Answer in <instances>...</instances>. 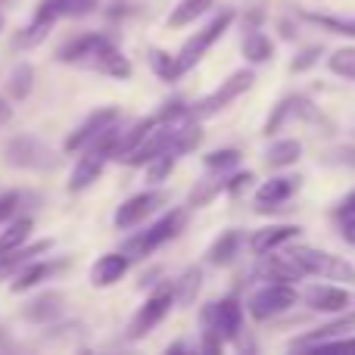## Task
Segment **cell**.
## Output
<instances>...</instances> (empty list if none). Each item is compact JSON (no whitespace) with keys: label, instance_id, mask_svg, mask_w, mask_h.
I'll return each mask as SVG.
<instances>
[{"label":"cell","instance_id":"6da1fadb","mask_svg":"<svg viewBox=\"0 0 355 355\" xmlns=\"http://www.w3.org/2000/svg\"><path fill=\"white\" fill-rule=\"evenodd\" d=\"M60 62L78 69H91V72L110 75V78H128L131 75V62L122 56V50L110 41L106 35H81L75 41H69L60 50Z\"/></svg>","mask_w":355,"mask_h":355},{"label":"cell","instance_id":"7a4b0ae2","mask_svg":"<svg viewBox=\"0 0 355 355\" xmlns=\"http://www.w3.org/2000/svg\"><path fill=\"white\" fill-rule=\"evenodd\" d=\"M184 221H187V212H184V209H172V212H166L159 221H153L147 231H137L135 237L125 240L122 252H125L128 259H144V256H150V252H156L162 243H168L172 237H178V234H181Z\"/></svg>","mask_w":355,"mask_h":355},{"label":"cell","instance_id":"3957f363","mask_svg":"<svg viewBox=\"0 0 355 355\" xmlns=\"http://www.w3.org/2000/svg\"><path fill=\"white\" fill-rule=\"evenodd\" d=\"M296 262V268L302 275L312 277H324V281H355V268L349 262H343L340 256H331L324 250H312V246H293L287 252Z\"/></svg>","mask_w":355,"mask_h":355},{"label":"cell","instance_id":"277c9868","mask_svg":"<svg viewBox=\"0 0 355 355\" xmlns=\"http://www.w3.org/2000/svg\"><path fill=\"white\" fill-rule=\"evenodd\" d=\"M252 81H256V75H252L250 69H243V72H234L231 78H227L215 94H209V97H202V100H196V103H190V106H187V119L200 122V119H209V116H215V112H221L227 103H234V100H237L243 91H250Z\"/></svg>","mask_w":355,"mask_h":355},{"label":"cell","instance_id":"5b68a950","mask_svg":"<svg viewBox=\"0 0 355 355\" xmlns=\"http://www.w3.org/2000/svg\"><path fill=\"white\" fill-rule=\"evenodd\" d=\"M202 331H212L221 337V343L237 340L243 331V306L237 296H225L221 302L202 309Z\"/></svg>","mask_w":355,"mask_h":355},{"label":"cell","instance_id":"8992f818","mask_svg":"<svg viewBox=\"0 0 355 355\" xmlns=\"http://www.w3.org/2000/svg\"><path fill=\"white\" fill-rule=\"evenodd\" d=\"M6 166L28 168V172H47V168L56 166V156L50 153L37 137L22 135V137H12V141L6 144Z\"/></svg>","mask_w":355,"mask_h":355},{"label":"cell","instance_id":"52a82bcc","mask_svg":"<svg viewBox=\"0 0 355 355\" xmlns=\"http://www.w3.org/2000/svg\"><path fill=\"white\" fill-rule=\"evenodd\" d=\"M231 22H234V12H221V16H215V22L212 25H206V28L200 31V35H193L187 44L181 47V53L175 56V62H178V69L181 72H190V69L196 66V62L206 56V50L212 47L215 41H218L221 35H225L227 28H231Z\"/></svg>","mask_w":355,"mask_h":355},{"label":"cell","instance_id":"ba28073f","mask_svg":"<svg viewBox=\"0 0 355 355\" xmlns=\"http://www.w3.org/2000/svg\"><path fill=\"white\" fill-rule=\"evenodd\" d=\"M62 16H69L66 0H41L35 10V19L28 22V28H22V35L16 37V47H35L47 37V31L60 22Z\"/></svg>","mask_w":355,"mask_h":355},{"label":"cell","instance_id":"9c48e42d","mask_svg":"<svg viewBox=\"0 0 355 355\" xmlns=\"http://www.w3.org/2000/svg\"><path fill=\"white\" fill-rule=\"evenodd\" d=\"M290 306H296V290L290 284H268V287L256 290L250 300V315L259 321H268L275 315L287 312Z\"/></svg>","mask_w":355,"mask_h":355},{"label":"cell","instance_id":"30bf717a","mask_svg":"<svg viewBox=\"0 0 355 355\" xmlns=\"http://www.w3.org/2000/svg\"><path fill=\"white\" fill-rule=\"evenodd\" d=\"M175 306V296H172V287H159L147 302L141 306V312L135 315V321L128 324V340H137V337H147L156 324L168 315V309Z\"/></svg>","mask_w":355,"mask_h":355},{"label":"cell","instance_id":"8fae6325","mask_svg":"<svg viewBox=\"0 0 355 355\" xmlns=\"http://www.w3.org/2000/svg\"><path fill=\"white\" fill-rule=\"evenodd\" d=\"M168 196L162 193V190H147V193H137L131 196V200H125L122 206H119L116 212V227H122V231H128V227H137L147 215H153L156 209H162V202H166Z\"/></svg>","mask_w":355,"mask_h":355},{"label":"cell","instance_id":"7c38bea8","mask_svg":"<svg viewBox=\"0 0 355 355\" xmlns=\"http://www.w3.org/2000/svg\"><path fill=\"white\" fill-rule=\"evenodd\" d=\"M112 122H119V110H116V106H106V110L91 112V116H87L85 122H81L78 128H75L72 135L66 137V150H69V153H75V150H85L87 144H91L94 137H100V131H106Z\"/></svg>","mask_w":355,"mask_h":355},{"label":"cell","instance_id":"4fadbf2b","mask_svg":"<svg viewBox=\"0 0 355 355\" xmlns=\"http://www.w3.org/2000/svg\"><path fill=\"white\" fill-rule=\"evenodd\" d=\"M106 159H110V156H106V150L85 147V156L78 159V166L72 168V178H69V190H72V193H81L85 187H91V184L100 178V172H103Z\"/></svg>","mask_w":355,"mask_h":355},{"label":"cell","instance_id":"5bb4252c","mask_svg":"<svg viewBox=\"0 0 355 355\" xmlns=\"http://www.w3.org/2000/svg\"><path fill=\"white\" fill-rule=\"evenodd\" d=\"M300 184H302L300 175H277V178H268V181L259 187V193H256L259 209H271V206H281V202H287L290 196L300 190Z\"/></svg>","mask_w":355,"mask_h":355},{"label":"cell","instance_id":"9a60e30c","mask_svg":"<svg viewBox=\"0 0 355 355\" xmlns=\"http://www.w3.org/2000/svg\"><path fill=\"white\" fill-rule=\"evenodd\" d=\"M306 116H312V103L306 97H300V94H290V97H284L275 106L268 125H265V135H277L284 125H290L293 119H306Z\"/></svg>","mask_w":355,"mask_h":355},{"label":"cell","instance_id":"2e32d148","mask_svg":"<svg viewBox=\"0 0 355 355\" xmlns=\"http://www.w3.org/2000/svg\"><path fill=\"white\" fill-rule=\"evenodd\" d=\"M131 259L125 252H106L97 259V265L91 268V284L94 287H112L116 281H122L125 271H128Z\"/></svg>","mask_w":355,"mask_h":355},{"label":"cell","instance_id":"e0dca14e","mask_svg":"<svg viewBox=\"0 0 355 355\" xmlns=\"http://www.w3.org/2000/svg\"><path fill=\"white\" fill-rule=\"evenodd\" d=\"M300 231H302L300 225H271V227H262V231L252 234L250 250L256 252V256H268V252H275L281 243L300 237Z\"/></svg>","mask_w":355,"mask_h":355},{"label":"cell","instance_id":"ac0fdd59","mask_svg":"<svg viewBox=\"0 0 355 355\" xmlns=\"http://www.w3.org/2000/svg\"><path fill=\"white\" fill-rule=\"evenodd\" d=\"M355 327V312H340V318L337 321H331V324H324V327H318V331H312V334H306V337H300L293 343V349H321V346L327 343V340H334V337H340V334H346V331H352Z\"/></svg>","mask_w":355,"mask_h":355},{"label":"cell","instance_id":"d6986e66","mask_svg":"<svg viewBox=\"0 0 355 355\" xmlns=\"http://www.w3.org/2000/svg\"><path fill=\"white\" fill-rule=\"evenodd\" d=\"M306 300H309V306H312L315 312L340 315V312H346V309H349L352 296H349V290H343V287H312L306 293Z\"/></svg>","mask_w":355,"mask_h":355},{"label":"cell","instance_id":"ffe728a7","mask_svg":"<svg viewBox=\"0 0 355 355\" xmlns=\"http://www.w3.org/2000/svg\"><path fill=\"white\" fill-rule=\"evenodd\" d=\"M60 268H62V262H25V268L16 271V277H12L10 290L12 293H25V290L37 287L41 281H47V277Z\"/></svg>","mask_w":355,"mask_h":355},{"label":"cell","instance_id":"44dd1931","mask_svg":"<svg viewBox=\"0 0 355 355\" xmlns=\"http://www.w3.org/2000/svg\"><path fill=\"white\" fill-rule=\"evenodd\" d=\"M62 315V296L60 293H41L37 300H31L28 306L22 309V318L28 321H37V324H44V321H53Z\"/></svg>","mask_w":355,"mask_h":355},{"label":"cell","instance_id":"7402d4cb","mask_svg":"<svg viewBox=\"0 0 355 355\" xmlns=\"http://www.w3.org/2000/svg\"><path fill=\"white\" fill-rule=\"evenodd\" d=\"M31 227H35V221H31L28 215H22V218H10V225L0 231V252L19 250V246L31 237Z\"/></svg>","mask_w":355,"mask_h":355},{"label":"cell","instance_id":"603a6c76","mask_svg":"<svg viewBox=\"0 0 355 355\" xmlns=\"http://www.w3.org/2000/svg\"><path fill=\"white\" fill-rule=\"evenodd\" d=\"M212 3L215 0H181L172 10V16H168V25H172V28H184V25L196 22L202 12L212 10Z\"/></svg>","mask_w":355,"mask_h":355},{"label":"cell","instance_id":"cb8c5ba5","mask_svg":"<svg viewBox=\"0 0 355 355\" xmlns=\"http://www.w3.org/2000/svg\"><path fill=\"white\" fill-rule=\"evenodd\" d=\"M31 87H35V69L28 62H19L10 72V78H6V94L12 100H25L31 94Z\"/></svg>","mask_w":355,"mask_h":355},{"label":"cell","instance_id":"d4e9b609","mask_svg":"<svg viewBox=\"0 0 355 355\" xmlns=\"http://www.w3.org/2000/svg\"><path fill=\"white\" fill-rule=\"evenodd\" d=\"M271 53H275V44H271L262 31H256V28L246 31V37H243V56L246 60L250 62H268Z\"/></svg>","mask_w":355,"mask_h":355},{"label":"cell","instance_id":"484cf974","mask_svg":"<svg viewBox=\"0 0 355 355\" xmlns=\"http://www.w3.org/2000/svg\"><path fill=\"white\" fill-rule=\"evenodd\" d=\"M237 250H240V231H227L212 243V250H209L206 259L212 265H227V262H234Z\"/></svg>","mask_w":355,"mask_h":355},{"label":"cell","instance_id":"4316f807","mask_svg":"<svg viewBox=\"0 0 355 355\" xmlns=\"http://www.w3.org/2000/svg\"><path fill=\"white\" fill-rule=\"evenodd\" d=\"M334 218H337L343 240L349 246H355V190L349 196H343V200H340V206L334 209Z\"/></svg>","mask_w":355,"mask_h":355},{"label":"cell","instance_id":"83f0119b","mask_svg":"<svg viewBox=\"0 0 355 355\" xmlns=\"http://www.w3.org/2000/svg\"><path fill=\"white\" fill-rule=\"evenodd\" d=\"M300 153H302V144L300 141H277L275 147L268 150V166L271 168H284V166H293L296 159H300Z\"/></svg>","mask_w":355,"mask_h":355},{"label":"cell","instance_id":"f1b7e54d","mask_svg":"<svg viewBox=\"0 0 355 355\" xmlns=\"http://www.w3.org/2000/svg\"><path fill=\"white\" fill-rule=\"evenodd\" d=\"M302 19L312 25H321L327 31H337V35L355 37V19H337V16H321V12H302Z\"/></svg>","mask_w":355,"mask_h":355},{"label":"cell","instance_id":"f546056e","mask_svg":"<svg viewBox=\"0 0 355 355\" xmlns=\"http://www.w3.org/2000/svg\"><path fill=\"white\" fill-rule=\"evenodd\" d=\"M150 66H153V72L159 75L162 81H178L184 75L181 69H178L175 56L166 53V50H150Z\"/></svg>","mask_w":355,"mask_h":355},{"label":"cell","instance_id":"4dcf8cb0","mask_svg":"<svg viewBox=\"0 0 355 355\" xmlns=\"http://www.w3.org/2000/svg\"><path fill=\"white\" fill-rule=\"evenodd\" d=\"M327 69L340 78H349L355 81V47H343V50H334L331 60H327Z\"/></svg>","mask_w":355,"mask_h":355},{"label":"cell","instance_id":"1f68e13d","mask_svg":"<svg viewBox=\"0 0 355 355\" xmlns=\"http://www.w3.org/2000/svg\"><path fill=\"white\" fill-rule=\"evenodd\" d=\"M265 275L275 277V281H300L302 271L296 268V262L290 256H281V259H268L265 262Z\"/></svg>","mask_w":355,"mask_h":355},{"label":"cell","instance_id":"d6a6232c","mask_svg":"<svg viewBox=\"0 0 355 355\" xmlns=\"http://www.w3.org/2000/svg\"><path fill=\"white\" fill-rule=\"evenodd\" d=\"M202 166L209 172H231V168L240 166V150H215V153H209L202 159Z\"/></svg>","mask_w":355,"mask_h":355},{"label":"cell","instance_id":"836d02e7","mask_svg":"<svg viewBox=\"0 0 355 355\" xmlns=\"http://www.w3.org/2000/svg\"><path fill=\"white\" fill-rule=\"evenodd\" d=\"M196 290H200V271L190 268L187 275L178 281V287H172V296H175L178 302H181V306H187V302H193Z\"/></svg>","mask_w":355,"mask_h":355},{"label":"cell","instance_id":"e575fe53","mask_svg":"<svg viewBox=\"0 0 355 355\" xmlns=\"http://www.w3.org/2000/svg\"><path fill=\"white\" fill-rule=\"evenodd\" d=\"M175 162H178L175 153H159V156H153V159H150V168H147V181H150V184L166 181V178L172 175Z\"/></svg>","mask_w":355,"mask_h":355},{"label":"cell","instance_id":"d590c367","mask_svg":"<svg viewBox=\"0 0 355 355\" xmlns=\"http://www.w3.org/2000/svg\"><path fill=\"white\" fill-rule=\"evenodd\" d=\"M19 202H22V193H19V190L0 193V225H6V221L19 212Z\"/></svg>","mask_w":355,"mask_h":355},{"label":"cell","instance_id":"8d00e7d4","mask_svg":"<svg viewBox=\"0 0 355 355\" xmlns=\"http://www.w3.org/2000/svg\"><path fill=\"white\" fill-rule=\"evenodd\" d=\"M318 53H321L318 47H312V50H302V53H300V60H293V72H302V69L315 66V60H318Z\"/></svg>","mask_w":355,"mask_h":355},{"label":"cell","instance_id":"74e56055","mask_svg":"<svg viewBox=\"0 0 355 355\" xmlns=\"http://www.w3.org/2000/svg\"><path fill=\"white\" fill-rule=\"evenodd\" d=\"M69 3V16H85L97 6V0H66Z\"/></svg>","mask_w":355,"mask_h":355},{"label":"cell","instance_id":"f35d334b","mask_svg":"<svg viewBox=\"0 0 355 355\" xmlns=\"http://www.w3.org/2000/svg\"><path fill=\"white\" fill-rule=\"evenodd\" d=\"M331 162H340V166L355 168V147H340L337 153H334V159H331Z\"/></svg>","mask_w":355,"mask_h":355},{"label":"cell","instance_id":"ab89813d","mask_svg":"<svg viewBox=\"0 0 355 355\" xmlns=\"http://www.w3.org/2000/svg\"><path fill=\"white\" fill-rule=\"evenodd\" d=\"M321 349H355V337L349 340H343V337H334V340H327Z\"/></svg>","mask_w":355,"mask_h":355},{"label":"cell","instance_id":"60d3db41","mask_svg":"<svg viewBox=\"0 0 355 355\" xmlns=\"http://www.w3.org/2000/svg\"><path fill=\"white\" fill-rule=\"evenodd\" d=\"M6 119H10V106L0 100V122H6Z\"/></svg>","mask_w":355,"mask_h":355},{"label":"cell","instance_id":"b9f144b4","mask_svg":"<svg viewBox=\"0 0 355 355\" xmlns=\"http://www.w3.org/2000/svg\"><path fill=\"white\" fill-rule=\"evenodd\" d=\"M0 28H3V12H0Z\"/></svg>","mask_w":355,"mask_h":355}]
</instances>
